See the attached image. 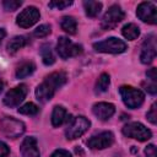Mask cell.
<instances>
[{
  "label": "cell",
  "mask_w": 157,
  "mask_h": 157,
  "mask_svg": "<svg viewBox=\"0 0 157 157\" xmlns=\"http://www.w3.org/2000/svg\"><path fill=\"white\" fill-rule=\"evenodd\" d=\"M66 82V74L63 71H56L45 77V80L37 86L36 97L39 102L45 103L50 101L58 88H60Z\"/></svg>",
  "instance_id": "obj_1"
},
{
  "label": "cell",
  "mask_w": 157,
  "mask_h": 157,
  "mask_svg": "<svg viewBox=\"0 0 157 157\" xmlns=\"http://www.w3.org/2000/svg\"><path fill=\"white\" fill-rule=\"evenodd\" d=\"M93 48L96 52L109 53V54H120L128 49L126 43L119 38H115V37H109L104 40L97 42L93 44Z\"/></svg>",
  "instance_id": "obj_2"
},
{
  "label": "cell",
  "mask_w": 157,
  "mask_h": 157,
  "mask_svg": "<svg viewBox=\"0 0 157 157\" xmlns=\"http://www.w3.org/2000/svg\"><path fill=\"white\" fill-rule=\"evenodd\" d=\"M119 93L121 96L124 104L131 109L139 108L144 103V99H145L142 91L134 88L131 86H121L119 88Z\"/></svg>",
  "instance_id": "obj_3"
},
{
  "label": "cell",
  "mask_w": 157,
  "mask_h": 157,
  "mask_svg": "<svg viewBox=\"0 0 157 157\" xmlns=\"http://www.w3.org/2000/svg\"><path fill=\"white\" fill-rule=\"evenodd\" d=\"M2 134L10 139H17L25 132V124L12 117H5L0 120Z\"/></svg>",
  "instance_id": "obj_4"
},
{
  "label": "cell",
  "mask_w": 157,
  "mask_h": 157,
  "mask_svg": "<svg viewBox=\"0 0 157 157\" xmlns=\"http://www.w3.org/2000/svg\"><path fill=\"white\" fill-rule=\"evenodd\" d=\"M91 123L88 119H86L85 117H76L72 118L70 124L66 128L65 135L67 140H75L80 136H82L90 128Z\"/></svg>",
  "instance_id": "obj_5"
},
{
  "label": "cell",
  "mask_w": 157,
  "mask_h": 157,
  "mask_svg": "<svg viewBox=\"0 0 157 157\" xmlns=\"http://www.w3.org/2000/svg\"><path fill=\"white\" fill-rule=\"evenodd\" d=\"M123 134L128 137H131V139H135L139 141H147L152 136V132L144 124H141L139 121H132V123L124 125Z\"/></svg>",
  "instance_id": "obj_6"
},
{
  "label": "cell",
  "mask_w": 157,
  "mask_h": 157,
  "mask_svg": "<svg viewBox=\"0 0 157 157\" xmlns=\"http://www.w3.org/2000/svg\"><path fill=\"white\" fill-rule=\"evenodd\" d=\"M56 52L61 59H69L82 53V47L71 42L66 37H60L56 43Z\"/></svg>",
  "instance_id": "obj_7"
},
{
  "label": "cell",
  "mask_w": 157,
  "mask_h": 157,
  "mask_svg": "<svg viewBox=\"0 0 157 157\" xmlns=\"http://www.w3.org/2000/svg\"><path fill=\"white\" fill-rule=\"evenodd\" d=\"M124 17H125V13L121 10V7L118 6V5H112L107 10V12L104 13V16L102 18V28L112 29L119 22H121L124 20Z\"/></svg>",
  "instance_id": "obj_8"
},
{
  "label": "cell",
  "mask_w": 157,
  "mask_h": 157,
  "mask_svg": "<svg viewBox=\"0 0 157 157\" xmlns=\"http://www.w3.org/2000/svg\"><path fill=\"white\" fill-rule=\"evenodd\" d=\"M27 92H28V88L26 85H18L16 87H13L12 90H10L5 97H4V104L10 107V108H13V107H17L27 96Z\"/></svg>",
  "instance_id": "obj_9"
},
{
  "label": "cell",
  "mask_w": 157,
  "mask_h": 157,
  "mask_svg": "<svg viewBox=\"0 0 157 157\" xmlns=\"http://www.w3.org/2000/svg\"><path fill=\"white\" fill-rule=\"evenodd\" d=\"M136 15L142 22H146L150 25H155L157 22V9L153 2H150V1L141 2L137 6Z\"/></svg>",
  "instance_id": "obj_10"
},
{
  "label": "cell",
  "mask_w": 157,
  "mask_h": 157,
  "mask_svg": "<svg viewBox=\"0 0 157 157\" xmlns=\"http://www.w3.org/2000/svg\"><path fill=\"white\" fill-rule=\"evenodd\" d=\"M40 17V13L37 7L34 6H28L23 11H21L16 18V23L22 27V28H28L33 26Z\"/></svg>",
  "instance_id": "obj_11"
},
{
  "label": "cell",
  "mask_w": 157,
  "mask_h": 157,
  "mask_svg": "<svg viewBox=\"0 0 157 157\" xmlns=\"http://www.w3.org/2000/svg\"><path fill=\"white\" fill-rule=\"evenodd\" d=\"M114 142V135L112 131H102L98 135L92 136L87 141V146L92 150H103L109 147Z\"/></svg>",
  "instance_id": "obj_12"
},
{
  "label": "cell",
  "mask_w": 157,
  "mask_h": 157,
  "mask_svg": "<svg viewBox=\"0 0 157 157\" xmlns=\"http://www.w3.org/2000/svg\"><path fill=\"white\" fill-rule=\"evenodd\" d=\"M155 58H156V37L155 34H150L142 44L140 60L142 64H151Z\"/></svg>",
  "instance_id": "obj_13"
},
{
  "label": "cell",
  "mask_w": 157,
  "mask_h": 157,
  "mask_svg": "<svg viewBox=\"0 0 157 157\" xmlns=\"http://www.w3.org/2000/svg\"><path fill=\"white\" fill-rule=\"evenodd\" d=\"M92 112L99 120H108L115 113V107L108 102H99L93 105Z\"/></svg>",
  "instance_id": "obj_14"
},
{
  "label": "cell",
  "mask_w": 157,
  "mask_h": 157,
  "mask_svg": "<svg viewBox=\"0 0 157 157\" xmlns=\"http://www.w3.org/2000/svg\"><path fill=\"white\" fill-rule=\"evenodd\" d=\"M20 150H21L22 157H40L38 145H37V140L33 136L25 137V140L21 144Z\"/></svg>",
  "instance_id": "obj_15"
},
{
  "label": "cell",
  "mask_w": 157,
  "mask_h": 157,
  "mask_svg": "<svg viewBox=\"0 0 157 157\" xmlns=\"http://www.w3.org/2000/svg\"><path fill=\"white\" fill-rule=\"evenodd\" d=\"M67 119V112L61 105H55L52 113V124L53 126H60Z\"/></svg>",
  "instance_id": "obj_16"
},
{
  "label": "cell",
  "mask_w": 157,
  "mask_h": 157,
  "mask_svg": "<svg viewBox=\"0 0 157 157\" xmlns=\"http://www.w3.org/2000/svg\"><path fill=\"white\" fill-rule=\"evenodd\" d=\"M34 70H36L34 63H32V61H23V63H21V64L17 66V69H16V77H17V78L27 77V76L32 75Z\"/></svg>",
  "instance_id": "obj_17"
},
{
  "label": "cell",
  "mask_w": 157,
  "mask_h": 157,
  "mask_svg": "<svg viewBox=\"0 0 157 157\" xmlns=\"http://www.w3.org/2000/svg\"><path fill=\"white\" fill-rule=\"evenodd\" d=\"M83 7H85V12H86L87 16L96 17L101 12V10H102V2H99V1H92V0L83 1Z\"/></svg>",
  "instance_id": "obj_18"
},
{
  "label": "cell",
  "mask_w": 157,
  "mask_h": 157,
  "mask_svg": "<svg viewBox=\"0 0 157 157\" xmlns=\"http://www.w3.org/2000/svg\"><path fill=\"white\" fill-rule=\"evenodd\" d=\"M60 26L61 28L69 33V34H75L76 29H77V22L72 16H64L60 21Z\"/></svg>",
  "instance_id": "obj_19"
},
{
  "label": "cell",
  "mask_w": 157,
  "mask_h": 157,
  "mask_svg": "<svg viewBox=\"0 0 157 157\" xmlns=\"http://www.w3.org/2000/svg\"><path fill=\"white\" fill-rule=\"evenodd\" d=\"M121 33L128 40H135L140 36V28L135 23H128L121 28Z\"/></svg>",
  "instance_id": "obj_20"
},
{
  "label": "cell",
  "mask_w": 157,
  "mask_h": 157,
  "mask_svg": "<svg viewBox=\"0 0 157 157\" xmlns=\"http://www.w3.org/2000/svg\"><path fill=\"white\" fill-rule=\"evenodd\" d=\"M26 44H27V39L25 36H16L12 39H10V42L7 43V50H9V53L13 54L18 49L23 48Z\"/></svg>",
  "instance_id": "obj_21"
},
{
  "label": "cell",
  "mask_w": 157,
  "mask_h": 157,
  "mask_svg": "<svg viewBox=\"0 0 157 157\" xmlns=\"http://www.w3.org/2000/svg\"><path fill=\"white\" fill-rule=\"evenodd\" d=\"M109 83H110V77H109V75L108 74H102L99 77H98V80H97V82H96V86H94V91H96V93H103V92H105L107 90H108V87H109Z\"/></svg>",
  "instance_id": "obj_22"
},
{
  "label": "cell",
  "mask_w": 157,
  "mask_h": 157,
  "mask_svg": "<svg viewBox=\"0 0 157 157\" xmlns=\"http://www.w3.org/2000/svg\"><path fill=\"white\" fill-rule=\"evenodd\" d=\"M40 55H42V60L45 65H53L55 63V58L53 55L50 45H48V44L43 45L42 49H40Z\"/></svg>",
  "instance_id": "obj_23"
},
{
  "label": "cell",
  "mask_w": 157,
  "mask_h": 157,
  "mask_svg": "<svg viewBox=\"0 0 157 157\" xmlns=\"http://www.w3.org/2000/svg\"><path fill=\"white\" fill-rule=\"evenodd\" d=\"M38 110H39L38 105H36L32 102H28V103H26V104H23L22 107L18 108V113L25 114V115H34V114L38 113Z\"/></svg>",
  "instance_id": "obj_24"
},
{
  "label": "cell",
  "mask_w": 157,
  "mask_h": 157,
  "mask_svg": "<svg viewBox=\"0 0 157 157\" xmlns=\"http://www.w3.org/2000/svg\"><path fill=\"white\" fill-rule=\"evenodd\" d=\"M50 31L52 29H50V26L49 25H40L39 27H37L34 29L33 34L36 37H38V38H44V37H47L50 33Z\"/></svg>",
  "instance_id": "obj_25"
},
{
  "label": "cell",
  "mask_w": 157,
  "mask_h": 157,
  "mask_svg": "<svg viewBox=\"0 0 157 157\" xmlns=\"http://www.w3.org/2000/svg\"><path fill=\"white\" fill-rule=\"evenodd\" d=\"M2 5H4L6 11H15L22 5V1H20V0H5L2 2Z\"/></svg>",
  "instance_id": "obj_26"
},
{
  "label": "cell",
  "mask_w": 157,
  "mask_h": 157,
  "mask_svg": "<svg viewBox=\"0 0 157 157\" xmlns=\"http://www.w3.org/2000/svg\"><path fill=\"white\" fill-rule=\"evenodd\" d=\"M146 117H147V119H148L150 123H152V124H156L157 123V104L156 103H153L151 105V108L147 112Z\"/></svg>",
  "instance_id": "obj_27"
},
{
  "label": "cell",
  "mask_w": 157,
  "mask_h": 157,
  "mask_svg": "<svg viewBox=\"0 0 157 157\" xmlns=\"http://www.w3.org/2000/svg\"><path fill=\"white\" fill-rule=\"evenodd\" d=\"M70 5H72V1H58V0H55V1H50L49 2V7L58 9V10H63V9H65V7L70 6Z\"/></svg>",
  "instance_id": "obj_28"
},
{
  "label": "cell",
  "mask_w": 157,
  "mask_h": 157,
  "mask_svg": "<svg viewBox=\"0 0 157 157\" xmlns=\"http://www.w3.org/2000/svg\"><path fill=\"white\" fill-rule=\"evenodd\" d=\"M145 156L146 157H157V151H156V146L155 145H148L145 148Z\"/></svg>",
  "instance_id": "obj_29"
},
{
  "label": "cell",
  "mask_w": 157,
  "mask_h": 157,
  "mask_svg": "<svg viewBox=\"0 0 157 157\" xmlns=\"http://www.w3.org/2000/svg\"><path fill=\"white\" fill-rule=\"evenodd\" d=\"M52 157H72L71 153L66 150H63V148H59V150H55L52 155Z\"/></svg>",
  "instance_id": "obj_30"
},
{
  "label": "cell",
  "mask_w": 157,
  "mask_h": 157,
  "mask_svg": "<svg viewBox=\"0 0 157 157\" xmlns=\"http://www.w3.org/2000/svg\"><path fill=\"white\" fill-rule=\"evenodd\" d=\"M146 76H147V80H148V81L156 82V80H157V71H156V67L150 69V70L146 72Z\"/></svg>",
  "instance_id": "obj_31"
},
{
  "label": "cell",
  "mask_w": 157,
  "mask_h": 157,
  "mask_svg": "<svg viewBox=\"0 0 157 157\" xmlns=\"http://www.w3.org/2000/svg\"><path fill=\"white\" fill-rule=\"evenodd\" d=\"M9 153H10V147L5 142L0 141V157H6Z\"/></svg>",
  "instance_id": "obj_32"
},
{
  "label": "cell",
  "mask_w": 157,
  "mask_h": 157,
  "mask_svg": "<svg viewBox=\"0 0 157 157\" xmlns=\"http://www.w3.org/2000/svg\"><path fill=\"white\" fill-rule=\"evenodd\" d=\"M5 36H6L5 29H4V28H0V43H1V40L5 38Z\"/></svg>",
  "instance_id": "obj_33"
},
{
  "label": "cell",
  "mask_w": 157,
  "mask_h": 157,
  "mask_svg": "<svg viewBox=\"0 0 157 157\" xmlns=\"http://www.w3.org/2000/svg\"><path fill=\"white\" fill-rule=\"evenodd\" d=\"M4 86H5V83H4V81H2V78L0 77V92L2 91V88H4Z\"/></svg>",
  "instance_id": "obj_34"
}]
</instances>
